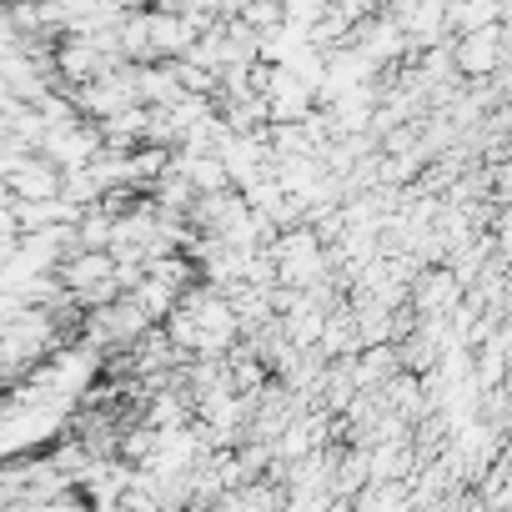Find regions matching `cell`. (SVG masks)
Here are the masks:
<instances>
[{"instance_id": "obj_1", "label": "cell", "mask_w": 512, "mask_h": 512, "mask_svg": "<svg viewBox=\"0 0 512 512\" xmlns=\"http://www.w3.org/2000/svg\"><path fill=\"white\" fill-rule=\"evenodd\" d=\"M452 61H457V71H467L472 81L502 71V66H497V61H502V26H497V21H492V26H472V31L462 36V46L452 51Z\"/></svg>"}]
</instances>
